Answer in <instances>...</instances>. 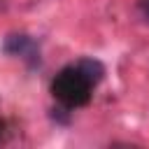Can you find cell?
<instances>
[{
  "mask_svg": "<svg viewBox=\"0 0 149 149\" xmlns=\"http://www.w3.org/2000/svg\"><path fill=\"white\" fill-rule=\"evenodd\" d=\"M2 54L12 56V58H19L26 63V68L30 70H37L42 68V44L35 35H28V33H9L2 44H0Z\"/></svg>",
  "mask_w": 149,
  "mask_h": 149,
  "instance_id": "cell-2",
  "label": "cell"
},
{
  "mask_svg": "<svg viewBox=\"0 0 149 149\" xmlns=\"http://www.w3.org/2000/svg\"><path fill=\"white\" fill-rule=\"evenodd\" d=\"M137 14H140V19L144 21V23H149V0H137Z\"/></svg>",
  "mask_w": 149,
  "mask_h": 149,
  "instance_id": "cell-4",
  "label": "cell"
},
{
  "mask_svg": "<svg viewBox=\"0 0 149 149\" xmlns=\"http://www.w3.org/2000/svg\"><path fill=\"white\" fill-rule=\"evenodd\" d=\"M14 135H16V128H14V123L5 116V114H0V144H7V142H12L14 140Z\"/></svg>",
  "mask_w": 149,
  "mask_h": 149,
  "instance_id": "cell-3",
  "label": "cell"
},
{
  "mask_svg": "<svg viewBox=\"0 0 149 149\" xmlns=\"http://www.w3.org/2000/svg\"><path fill=\"white\" fill-rule=\"evenodd\" d=\"M107 68L102 61L93 56H81L68 65H63L49 81V93L56 102V107L65 112H74L86 107L93 100L95 88L105 79Z\"/></svg>",
  "mask_w": 149,
  "mask_h": 149,
  "instance_id": "cell-1",
  "label": "cell"
}]
</instances>
